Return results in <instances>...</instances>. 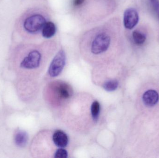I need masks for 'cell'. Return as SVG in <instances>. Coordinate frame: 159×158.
I'll return each instance as SVG.
<instances>
[{
	"mask_svg": "<svg viewBox=\"0 0 159 158\" xmlns=\"http://www.w3.org/2000/svg\"><path fill=\"white\" fill-rule=\"evenodd\" d=\"M46 22L45 17L38 10L29 8L17 19L15 28L20 36L29 39L42 31Z\"/></svg>",
	"mask_w": 159,
	"mask_h": 158,
	"instance_id": "1",
	"label": "cell"
},
{
	"mask_svg": "<svg viewBox=\"0 0 159 158\" xmlns=\"http://www.w3.org/2000/svg\"><path fill=\"white\" fill-rule=\"evenodd\" d=\"M111 42L110 36L105 32L96 35L92 43L91 51L93 54H100L107 51Z\"/></svg>",
	"mask_w": 159,
	"mask_h": 158,
	"instance_id": "2",
	"label": "cell"
},
{
	"mask_svg": "<svg viewBox=\"0 0 159 158\" xmlns=\"http://www.w3.org/2000/svg\"><path fill=\"white\" fill-rule=\"evenodd\" d=\"M66 62L65 52L62 50H60L52 60L49 69L48 73L51 77L59 76L64 68Z\"/></svg>",
	"mask_w": 159,
	"mask_h": 158,
	"instance_id": "3",
	"label": "cell"
},
{
	"mask_svg": "<svg viewBox=\"0 0 159 158\" xmlns=\"http://www.w3.org/2000/svg\"><path fill=\"white\" fill-rule=\"evenodd\" d=\"M42 55L38 50H31L23 58L20 63V66L27 69L36 68L40 66Z\"/></svg>",
	"mask_w": 159,
	"mask_h": 158,
	"instance_id": "4",
	"label": "cell"
},
{
	"mask_svg": "<svg viewBox=\"0 0 159 158\" xmlns=\"http://www.w3.org/2000/svg\"><path fill=\"white\" fill-rule=\"evenodd\" d=\"M139 19L137 11L134 8H129L124 13V26L128 29H132L138 24Z\"/></svg>",
	"mask_w": 159,
	"mask_h": 158,
	"instance_id": "5",
	"label": "cell"
},
{
	"mask_svg": "<svg viewBox=\"0 0 159 158\" xmlns=\"http://www.w3.org/2000/svg\"><path fill=\"white\" fill-rule=\"evenodd\" d=\"M54 88L56 95L60 99H68L72 95V90L70 86L65 83H58Z\"/></svg>",
	"mask_w": 159,
	"mask_h": 158,
	"instance_id": "6",
	"label": "cell"
},
{
	"mask_svg": "<svg viewBox=\"0 0 159 158\" xmlns=\"http://www.w3.org/2000/svg\"><path fill=\"white\" fill-rule=\"evenodd\" d=\"M52 141L54 144L59 148L66 147L69 143L67 135L61 130H58L54 132L52 136Z\"/></svg>",
	"mask_w": 159,
	"mask_h": 158,
	"instance_id": "7",
	"label": "cell"
},
{
	"mask_svg": "<svg viewBox=\"0 0 159 158\" xmlns=\"http://www.w3.org/2000/svg\"><path fill=\"white\" fill-rule=\"evenodd\" d=\"M143 99L146 105L149 107L153 106L158 102V93L155 90H148L144 93Z\"/></svg>",
	"mask_w": 159,
	"mask_h": 158,
	"instance_id": "8",
	"label": "cell"
},
{
	"mask_svg": "<svg viewBox=\"0 0 159 158\" xmlns=\"http://www.w3.org/2000/svg\"><path fill=\"white\" fill-rule=\"evenodd\" d=\"M28 141V135L26 132L18 130L15 135L16 144L19 147H24L27 144Z\"/></svg>",
	"mask_w": 159,
	"mask_h": 158,
	"instance_id": "9",
	"label": "cell"
},
{
	"mask_svg": "<svg viewBox=\"0 0 159 158\" xmlns=\"http://www.w3.org/2000/svg\"><path fill=\"white\" fill-rule=\"evenodd\" d=\"M56 26L51 21L47 22L42 29V35L46 38H50L53 37L56 32Z\"/></svg>",
	"mask_w": 159,
	"mask_h": 158,
	"instance_id": "10",
	"label": "cell"
},
{
	"mask_svg": "<svg viewBox=\"0 0 159 158\" xmlns=\"http://www.w3.org/2000/svg\"><path fill=\"white\" fill-rule=\"evenodd\" d=\"M100 105L98 101H94L91 106V114L94 122H97L99 118Z\"/></svg>",
	"mask_w": 159,
	"mask_h": 158,
	"instance_id": "11",
	"label": "cell"
},
{
	"mask_svg": "<svg viewBox=\"0 0 159 158\" xmlns=\"http://www.w3.org/2000/svg\"><path fill=\"white\" fill-rule=\"evenodd\" d=\"M133 38L135 43L137 45H142L145 42L146 37L143 33L134 31L133 32Z\"/></svg>",
	"mask_w": 159,
	"mask_h": 158,
	"instance_id": "12",
	"label": "cell"
},
{
	"mask_svg": "<svg viewBox=\"0 0 159 158\" xmlns=\"http://www.w3.org/2000/svg\"><path fill=\"white\" fill-rule=\"evenodd\" d=\"M118 85V82L116 80H110L104 83L103 87L107 92H113L116 90Z\"/></svg>",
	"mask_w": 159,
	"mask_h": 158,
	"instance_id": "13",
	"label": "cell"
},
{
	"mask_svg": "<svg viewBox=\"0 0 159 158\" xmlns=\"http://www.w3.org/2000/svg\"><path fill=\"white\" fill-rule=\"evenodd\" d=\"M68 153L63 148H60L55 152L54 158H66L68 157Z\"/></svg>",
	"mask_w": 159,
	"mask_h": 158,
	"instance_id": "14",
	"label": "cell"
},
{
	"mask_svg": "<svg viewBox=\"0 0 159 158\" xmlns=\"http://www.w3.org/2000/svg\"><path fill=\"white\" fill-rule=\"evenodd\" d=\"M151 5L155 13L159 19V0H150Z\"/></svg>",
	"mask_w": 159,
	"mask_h": 158,
	"instance_id": "15",
	"label": "cell"
},
{
	"mask_svg": "<svg viewBox=\"0 0 159 158\" xmlns=\"http://www.w3.org/2000/svg\"><path fill=\"white\" fill-rule=\"evenodd\" d=\"M85 0H74V4L76 6H79L84 3Z\"/></svg>",
	"mask_w": 159,
	"mask_h": 158,
	"instance_id": "16",
	"label": "cell"
}]
</instances>
